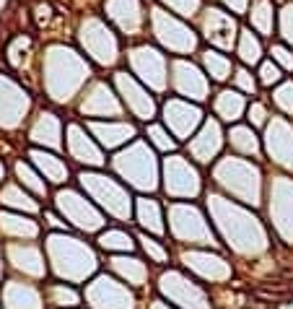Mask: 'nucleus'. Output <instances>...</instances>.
<instances>
[{"label":"nucleus","instance_id":"f257e3e1","mask_svg":"<svg viewBox=\"0 0 293 309\" xmlns=\"http://www.w3.org/2000/svg\"><path fill=\"white\" fill-rule=\"evenodd\" d=\"M270 81H278V68H273V65L265 68V83H270Z\"/></svg>","mask_w":293,"mask_h":309}]
</instances>
